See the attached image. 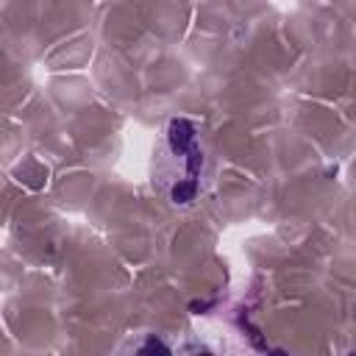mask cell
<instances>
[{
  "label": "cell",
  "instance_id": "6da1fadb",
  "mask_svg": "<svg viewBox=\"0 0 356 356\" xmlns=\"http://www.w3.org/2000/svg\"><path fill=\"white\" fill-rule=\"evenodd\" d=\"M153 189L172 209L197 206L214 186V156L192 117H170L156 139L150 164Z\"/></svg>",
  "mask_w": 356,
  "mask_h": 356
},
{
  "label": "cell",
  "instance_id": "7a4b0ae2",
  "mask_svg": "<svg viewBox=\"0 0 356 356\" xmlns=\"http://www.w3.org/2000/svg\"><path fill=\"white\" fill-rule=\"evenodd\" d=\"M114 356H175V345L161 331H136L120 342Z\"/></svg>",
  "mask_w": 356,
  "mask_h": 356
},
{
  "label": "cell",
  "instance_id": "3957f363",
  "mask_svg": "<svg viewBox=\"0 0 356 356\" xmlns=\"http://www.w3.org/2000/svg\"><path fill=\"white\" fill-rule=\"evenodd\" d=\"M175 356H220L209 342H203V339H186L178 350H175Z\"/></svg>",
  "mask_w": 356,
  "mask_h": 356
},
{
  "label": "cell",
  "instance_id": "277c9868",
  "mask_svg": "<svg viewBox=\"0 0 356 356\" xmlns=\"http://www.w3.org/2000/svg\"><path fill=\"white\" fill-rule=\"evenodd\" d=\"M261 356H292L286 348H270V350H264Z\"/></svg>",
  "mask_w": 356,
  "mask_h": 356
}]
</instances>
